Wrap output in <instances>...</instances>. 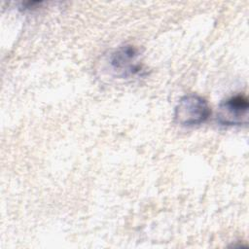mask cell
Here are the masks:
<instances>
[{"mask_svg": "<svg viewBox=\"0 0 249 249\" xmlns=\"http://www.w3.org/2000/svg\"><path fill=\"white\" fill-rule=\"evenodd\" d=\"M248 110L249 102L245 95H232L220 103L217 111V121L227 126L246 124Z\"/></svg>", "mask_w": 249, "mask_h": 249, "instance_id": "3957f363", "label": "cell"}, {"mask_svg": "<svg viewBox=\"0 0 249 249\" xmlns=\"http://www.w3.org/2000/svg\"><path fill=\"white\" fill-rule=\"evenodd\" d=\"M211 115L208 102L200 95L191 93L181 97L174 110V120L184 126H194L205 123Z\"/></svg>", "mask_w": 249, "mask_h": 249, "instance_id": "6da1fadb", "label": "cell"}, {"mask_svg": "<svg viewBox=\"0 0 249 249\" xmlns=\"http://www.w3.org/2000/svg\"><path fill=\"white\" fill-rule=\"evenodd\" d=\"M140 52L133 45H124L113 51L108 63L111 72L118 78H131L143 70L139 61Z\"/></svg>", "mask_w": 249, "mask_h": 249, "instance_id": "7a4b0ae2", "label": "cell"}]
</instances>
